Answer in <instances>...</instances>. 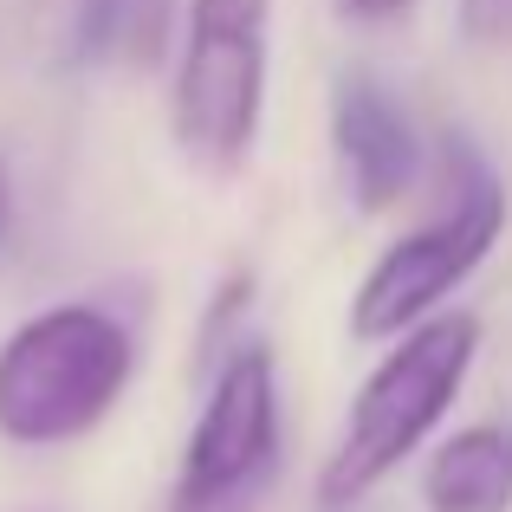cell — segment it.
<instances>
[{"mask_svg": "<svg viewBox=\"0 0 512 512\" xmlns=\"http://www.w3.org/2000/svg\"><path fill=\"white\" fill-rule=\"evenodd\" d=\"M474 357H480V318L474 312H435L415 331L389 338L383 363L363 376L357 402H350L338 448L325 454L318 506L344 512V506L370 500V493L441 428V415L454 409Z\"/></svg>", "mask_w": 512, "mask_h": 512, "instance_id": "obj_1", "label": "cell"}, {"mask_svg": "<svg viewBox=\"0 0 512 512\" xmlns=\"http://www.w3.org/2000/svg\"><path fill=\"white\" fill-rule=\"evenodd\" d=\"M137 338L104 305H46L0 344V441L65 448L124 402Z\"/></svg>", "mask_w": 512, "mask_h": 512, "instance_id": "obj_2", "label": "cell"}, {"mask_svg": "<svg viewBox=\"0 0 512 512\" xmlns=\"http://www.w3.org/2000/svg\"><path fill=\"white\" fill-rule=\"evenodd\" d=\"M441 208L428 214L415 234L389 240L376 253V266L363 273V286L350 292V338L363 344H389L402 331H415L422 318L441 312L454 286H467L480 260L493 253V240L506 234V188L500 175L480 163L461 137L441 143Z\"/></svg>", "mask_w": 512, "mask_h": 512, "instance_id": "obj_3", "label": "cell"}, {"mask_svg": "<svg viewBox=\"0 0 512 512\" xmlns=\"http://www.w3.org/2000/svg\"><path fill=\"white\" fill-rule=\"evenodd\" d=\"M273 0H188L169 124L195 169L234 175L260 143Z\"/></svg>", "mask_w": 512, "mask_h": 512, "instance_id": "obj_4", "label": "cell"}, {"mask_svg": "<svg viewBox=\"0 0 512 512\" xmlns=\"http://www.w3.org/2000/svg\"><path fill=\"white\" fill-rule=\"evenodd\" d=\"M279 480V370L266 344L221 357L163 512H260Z\"/></svg>", "mask_w": 512, "mask_h": 512, "instance_id": "obj_5", "label": "cell"}, {"mask_svg": "<svg viewBox=\"0 0 512 512\" xmlns=\"http://www.w3.org/2000/svg\"><path fill=\"white\" fill-rule=\"evenodd\" d=\"M331 143H338V169L344 188L363 214L396 208L415 188V169H422V143H415L402 104L389 98L383 78L370 72H344L338 91H331Z\"/></svg>", "mask_w": 512, "mask_h": 512, "instance_id": "obj_6", "label": "cell"}, {"mask_svg": "<svg viewBox=\"0 0 512 512\" xmlns=\"http://www.w3.org/2000/svg\"><path fill=\"white\" fill-rule=\"evenodd\" d=\"M428 512H512V422H467L428 454L422 474Z\"/></svg>", "mask_w": 512, "mask_h": 512, "instance_id": "obj_7", "label": "cell"}, {"mask_svg": "<svg viewBox=\"0 0 512 512\" xmlns=\"http://www.w3.org/2000/svg\"><path fill=\"white\" fill-rule=\"evenodd\" d=\"M169 33V0H78L72 52L85 65H150Z\"/></svg>", "mask_w": 512, "mask_h": 512, "instance_id": "obj_8", "label": "cell"}, {"mask_svg": "<svg viewBox=\"0 0 512 512\" xmlns=\"http://www.w3.org/2000/svg\"><path fill=\"white\" fill-rule=\"evenodd\" d=\"M461 26L480 46H512V0H461Z\"/></svg>", "mask_w": 512, "mask_h": 512, "instance_id": "obj_9", "label": "cell"}, {"mask_svg": "<svg viewBox=\"0 0 512 512\" xmlns=\"http://www.w3.org/2000/svg\"><path fill=\"white\" fill-rule=\"evenodd\" d=\"M338 7L350 13V20H396L409 0H338Z\"/></svg>", "mask_w": 512, "mask_h": 512, "instance_id": "obj_10", "label": "cell"}, {"mask_svg": "<svg viewBox=\"0 0 512 512\" xmlns=\"http://www.w3.org/2000/svg\"><path fill=\"white\" fill-rule=\"evenodd\" d=\"M7 221H13V182H7V163H0V234H7Z\"/></svg>", "mask_w": 512, "mask_h": 512, "instance_id": "obj_11", "label": "cell"}]
</instances>
